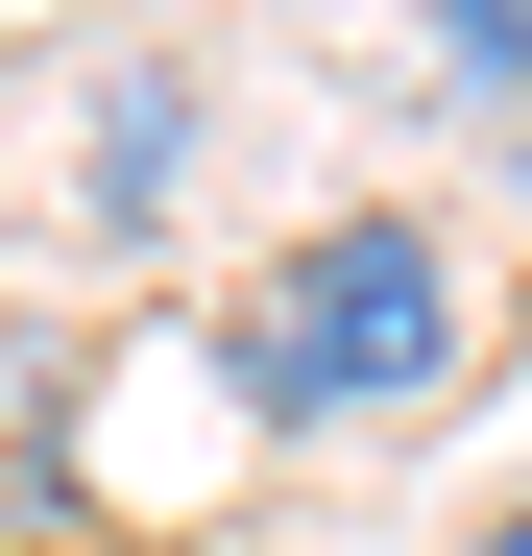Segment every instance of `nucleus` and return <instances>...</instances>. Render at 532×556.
Wrapping results in <instances>:
<instances>
[{
	"label": "nucleus",
	"mask_w": 532,
	"mask_h": 556,
	"mask_svg": "<svg viewBox=\"0 0 532 556\" xmlns=\"http://www.w3.org/2000/svg\"><path fill=\"white\" fill-rule=\"evenodd\" d=\"M218 412L242 435H364V412H435L484 363V291H460V218H411V194H339V218H291L218 291Z\"/></svg>",
	"instance_id": "obj_1"
},
{
	"label": "nucleus",
	"mask_w": 532,
	"mask_h": 556,
	"mask_svg": "<svg viewBox=\"0 0 532 556\" xmlns=\"http://www.w3.org/2000/svg\"><path fill=\"white\" fill-rule=\"evenodd\" d=\"M169 169H194V73H98V242L169 218Z\"/></svg>",
	"instance_id": "obj_2"
},
{
	"label": "nucleus",
	"mask_w": 532,
	"mask_h": 556,
	"mask_svg": "<svg viewBox=\"0 0 532 556\" xmlns=\"http://www.w3.org/2000/svg\"><path fill=\"white\" fill-rule=\"evenodd\" d=\"M411 49H435V98L532 122V0H411Z\"/></svg>",
	"instance_id": "obj_3"
},
{
	"label": "nucleus",
	"mask_w": 532,
	"mask_h": 556,
	"mask_svg": "<svg viewBox=\"0 0 532 556\" xmlns=\"http://www.w3.org/2000/svg\"><path fill=\"white\" fill-rule=\"evenodd\" d=\"M460 556H532V484H508V508H484V532H460Z\"/></svg>",
	"instance_id": "obj_4"
},
{
	"label": "nucleus",
	"mask_w": 532,
	"mask_h": 556,
	"mask_svg": "<svg viewBox=\"0 0 532 556\" xmlns=\"http://www.w3.org/2000/svg\"><path fill=\"white\" fill-rule=\"evenodd\" d=\"M484 169H508V194H532V122H484Z\"/></svg>",
	"instance_id": "obj_5"
}]
</instances>
